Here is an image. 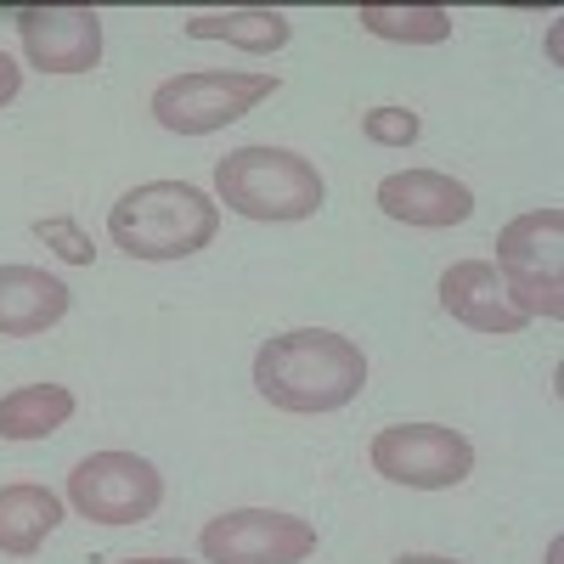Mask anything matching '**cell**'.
<instances>
[{
	"mask_svg": "<svg viewBox=\"0 0 564 564\" xmlns=\"http://www.w3.org/2000/svg\"><path fill=\"white\" fill-rule=\"evenodd\" d=\"M367 384V356L356 339L327 327H294L260 345L254 390L282 412H339Z\"/></svg>",
	"mask_w": 564,
	"mask_h": 564,
	"instance_id": "cell-1",
	"label": "cell"
},
{
	"mask_svg": "<svg viewBox=\"0 0 564 564\" xmlns=\"http://www.w3.org/2000/svg\"><path fill=\"white\" fill-rule=\"evenodd\" d=\"M23 52L45 74H90L102 63V18L90 7H23Z\"/></svg>",
	"mask_w": 564,
	"mask_h": 564,
	"instance_id": "cell-9",
	"label": "cell"
},
{
	"mask_svg": "<svg viewBox=\"0 0 564 564\" xmlns=\"http://www.w3.org/2000/svg\"><path fill=\"white\" fill-rule=\"evenodd\" d=\"M558 249H564V209L542 204L497 231V265L502 289L520 316H564V282H558Z\"/></svg>",
	"mask_w": 564,
	"mask_h": 564,
	"instance_id": "cell-5",
	"label": "cell"
},
{
	"mask_svg": "<svg viewBox=\"0 0 564 564\" xmlns=\"http://www.w3.org/2000/svg\"><path fill=\"white\" fill-rule=\"evenodd\" d=\"M74 294L68 282L40 271V265H0V339H29L45 334L68 316Z\"/></svg>",
	"mask_w": 564,
	"mask_h": 564,
	"instance_id": "cell-12",
	"label": "cell"
},
{
	"mask_svg": "<svg viewBox=\"0 0 564 564\" xmlns=\"http://www.w3.org/2000/svg\"><path fill=\"white\" fill-rule=\"evenodd\" d=\"M395 564H457V558H441V553H401Z\"/></svg>",
	"mask_w": 564,
	"mask_h": 564,
	"instance_id": "cell-20",
	"label": "cell"
},
{
	"mask_svg": "<svg viewBox=\"0 0 564 564\" xmlns=\"http://www.w3.org/2000/svg\"><path fill=\"white\" fill-rule=\"evenodd\" d=\"M18 90H23V68H18L7 52H0V108H7V102L18 97Z\"/></svg>",
	"mask_w": 564,
	"mask_h": 564,
	"instance_id": "cell-19",
	"label": "cell"
},
{
	"mask_svg": "<svg viewBox=\"0 0 564 564\" xmlns=\"http://www.w3.org/2000/svg\"><path fill=\"white\" fill-rule=\"evenodd\" d=\"M215 193L243 220H311L327 186L322 170L294 148H238L215 164Z\"/></svg>",
	"mask_w": 564,
	"mask_h": 564,
	"instance_id": "cell-3",
	"label": "cell"
},
{
	"mask_svg": "<svg viewBox=\"0 0 564 564\" xmlns=\"http://www.w3.org/2000/svg\"><path fill=\"white\" fill-rule=\"evenodd\" d=\"M74 417V390L68 384H23L0 395V441H45Z\"/></svg>",
	"mask_w": 564,
	"mask_h": 564,
	"instance_id": "cell-14",
	"label": "cell"
},
{
	"mask_svg": "<svg viewBox=\"0 0 564 564\" xmlns=\"http://www.w3.org/2000/svg\"><path fill=\"white\" fill-rule=\"evenodd\" d=\"M276 97V74L260 68H198L175 74L153 90V119L175 135H215Z\"/></svg>",
	"mask_w": 564,
	"mask_h": 564,
	"instance_id": "cell-4",
	"label": "cell"
},
{
	"mask_svg": "<svg viewBox=\"0 0 564 564\" xmlns=\"http://www.w3.org/2000/svg\"><path fill=\"white\" fill-rule=\"evenodd\" d=\"M441 305L463 322L475 327V334H520L531 316L513 311L508 289H502V271L491 260H457L441 271Z\"/></svg>",
	"mask_w": 564,
	"mask_h": 564,
	"instance_id": "cell-10",
	"label": "cell"
},
{
	"mask_svg": "<svg viewBox=\"0 0 564 564\" xmlns=\"http://www.w3.org/2000/svg\"><path fill=\"white\" fill-rule=\"evenodd\" d=\"M372 468L412 491H446L468 480L475 446L457 430H446V423H395V430L372 435Z\"/></svg>",
	"mask_w": 564,
	"mask_h": 564,
	"instance_id": "cell-7",
	"label": "cell"
},
{
	"mask_svg": "<svg viewBox=\"0 0 564 564\" xmlns=\"http://www.w3.org/2000/svg\"><path fill=\"white\" fill-rule=\"evenodd\" d=\"M220 209L186 181H148L130 186L108 215V238L130 260H186L215 243Z\"/></svg>",
	"mask_w": 564,
	"mask_h": 564,
	"instance_id": "cell-2",
	"label": "cell"
},
{
	"mask_svg": "<svg viewBox=\"0 0 564 564\" xmlns=\"http://www.w3.org/2000/svg\"><path fill=\"white\" fill-rule=\"evenodd\" d=\"M119 564H186V558H119Z\"/></svg>",
	"mask_w": 564,
	"mask_h": 564,
	"instance_id": "cell-21",
	"label": "cell"
},
{
	"mask_svg": "<svg viewBox=\"0 0 564 564\" xmlns=\"http://www.w3.org/2000/svg\"><path fill=\"white\" fill-rule=\"evenodd\" d=\"M209 564H300L316 553V525L276 508H231L198 536Z\"/></svg>",
	"mask_w": 564,
	"mask_h": 564,
	"instance_id": "cell-8",
	"label": "cell"
},
{
	"mask_svg": "<svg viewBox=\"0 0 564 564\" xmlns=\"http://www.w3.org/2000/svg\"><path fill=\"white\" fill-rule=\"evenodd\" d=\"M34 231H40L45 243H57V254L74 260V265H90V254H97V249H90V238H79V231H74V220H40Z\"/></svg>",
	"mask_w": 564,
	"mask_h": 564,
	"instance_id": "cell-18",
	"label": "cell"
},
{
	"mask_svg": "<svg viewBox=\"0 0 564 564\" xmlns=\"http://www.w3.org/2000/svg\"><path fill=\"white\" fill-rule=\"evenodd\" d=\"M186 34L193 40H226V45H243V52H276V45H289V18L282 12H198L186 18Z\"/></svg>",
	"mask_w": 564,
	"mask_h": 564,
	"instance_id": "cell-15",
	"label": "cell"
},
{
	"mask_svg": "<svg viewBox=\"0 0 564 564\" xmlns=\"http://www.w3.org/2000/svg\"><path fill=\"white\" fill-rule=\"evenodd\" d=\"M68 502L90 525H141L164 502V475L135 452H97V457L74 463Z\"/></svg>",
	"mask_w": 564,
	"mask_h": 564,
	"instance_id": "cell-6",
	"label": "cell"
},
{
	"mask_svg": "<svg viewBox=\"0 0 564 564\" xmlns=\"http://www.w3.org/2000/svg\"><path fill=\"white\" fill-rule=\"evenodd\" d=\"M356 23L379 40H406V45H441L452 40V12L446 7H379L367 0L356 7Z\"/></svg>",
	"mask_w": 564,
	"mask_h": 564,
	"instance_id": "cell-16",
	"label": "cell"
},
{
	"mask_svg": "<svg viewBox=\"0 0 564 564\" xmlns=\"http://www.w3.org/2000/svg\"><path fill=\"white\" fill-rule=\"evenodd\" d=\"M63 525V497L45 491V486H0V553L29 558L45 536Z\"/></svg>",
	"mask_w": 564,
	"mask_h": 564,
	"instance_id": "cell-13",
	"label": "cell"
},
{
	"mask_svg": "<svg viewBox=\"0 0 564 564\" xmlns=\"http://www.w3.org/2000/svg\"><path fill=\"white\" fill-rule=\"evenodd\" d=\"M379 209L406 226H457L475 215V193L441 170H395L379 181Z\"/></svg>",
	"mask_w": 564,
	"mask_h": 564,
	"instance_id": "cell-11",
	"label": "cell"
},
{
	"mask_svg": "<svg viewBox=\"0 0 564 564\" xmlns=\"http://www.w3.org/2000/svg\"><path fill=\"white\" fill-rule=\"evenodd\" d=\"M417 130H423V119L412 108H372V113H361V135L379 141V148H412Z\"/></svg>",
	"mask_w": 564,
	"mask_h": 564,
	"instance_id": "cell-17",
	"label": "cell"
}]
</instances>
